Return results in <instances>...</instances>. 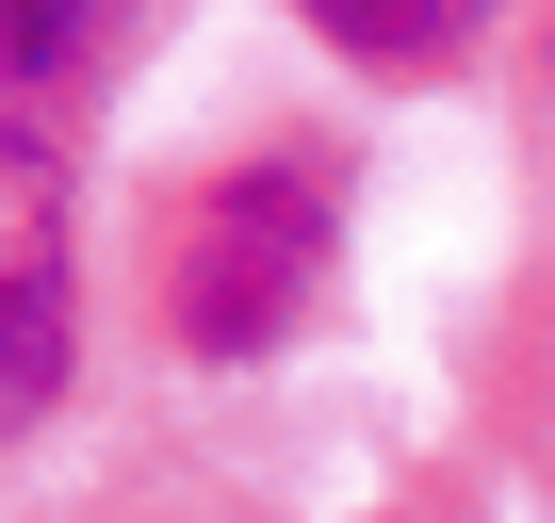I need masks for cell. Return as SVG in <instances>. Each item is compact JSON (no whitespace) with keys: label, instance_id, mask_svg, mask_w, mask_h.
I'll use <instances>...</instances> for the list:
<instances>
[{"label":"cell","instance_id":"cell-1","mask_svg":"<svg viewBox=\"0 0 555 523\" xmlns=\"http://www.w3.org/2000/svg\"><path fill=\"white\" fill-rule=\"evenodd\" d=\"M344 262V148H245L164 213V328L196 360H261L295 344Z\"/></svg>","mask_w":555,"mask_h":523},{"label":"cell","instance_id":"cell-2","mask_svg":"<svg viewBox=\"0 0 555 523\" xmlns=\"http://www.w3.org/2000/svg\"><path fill=\"white\" fill-rule=\"evenodd\" d=\"M82 360V229H66V148L0 115V409H50Z\"/></svg>","mask_w":555,"mask_h":523},{"label":"cell","instance_id":"cell-3","mask_svg":"<svg viewBox=\"0 0 555 523\" xmlns=\"http://www.w3.org/2000/svg\"><path fill=\"white\" fill-rule=\"evenodd\" d=\"M311 34L344 66H457L490 34V0H311Z\"/></svg>","mask_w":555,"mask_h":523},{"label":"cell","instance_id":"cell-4","mask_svg":"<svg viewBox=\"0 0 555 523\" xmlns=\"http://www.w3.org/2000/svg\"><path fill=\"white\" fill-rule=\"evenodd\" d=\"M115 34H131V0H0V99H34V82H82Z\"/></svg>","mask_w":555,"mask_h":523}]
</instances>
